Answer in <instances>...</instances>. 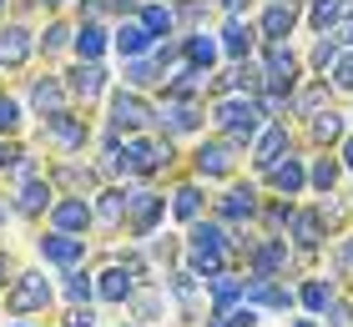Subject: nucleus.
I'll list each match as a JSON object with an SVG mask.
<instances>
[{
  "mask_svg": "<svg viewBox=\"0 0 353 327\" xmlns=\"http://www.w3.org/2000/svg\"><path fill=\"white\" fill-rule=\"evenodd\" d=\"M207 121H212L217 136H228L237 151H252V141H258V131L268 126V111L258 96H217V101H207Z\"/></svg>",
  "mask_w": 353,
  "mask_h": 327,
  "instance_id": "1",
  "label": "nucleus"
},
{
  "mask_svg": "<svg viewBox=\"0 0 353 327\" xmlns=\"http://www.w3.org/2000/svg\"><path fill=\"white\" fill-rule=\"evenodd\" d=\"M157 121H162V101H152V91H132V86L106 91L101 126H117L121 136H137V131H157Z\"/></svg>",
  "mask_w": 353,
  "mask_h": 327,
  "instance_id": "2",
  "label": "nucleus"
},
{
  "mask_svg": "<svg viewBox=\"0 0 353 327\" xmlns=\"http://www.w3.org/2000/svg\"><path fill=\"white\" fill-rule=\"evenodd\" d=\"M56 302H61V292L46 282L41 267H21L15 282L0 292V313L6 317H41V313H51Z\"/></svg>",
  "mask_w": 353,
  "mask_h": 327,
  "instance_id": "3",
  "label": "nucleus"
},
{
  "mask_svg": "<svg viewBox=\"0 0 353 327\" xmlns=\"http://www.w3.org/2000/svg\"><path fill=\"white\" fill-rule=\"evenodd\" d=\"M41 146H51L56 156H86L91 151V141H96V126L81 106H66V111H56V116H46L41 121Z\"/></svg>",
  "mask_w": 353,
  "mask_h": 327,
  "instance_id": "4",
  "label": "nucleus"
},
{
  "mask_svg": "<svg viewBox=\"0 0 353 327\" xmlns=\"http://www.w3.org/2000/svg\"><path fill=\"white\" fill-rule=\"evenodd\" d=\"M172 217L167 191H157V182H132V207H126V242H147L162 232V222Z\"/></svg>",
  "mask_w": 353,
  "mask_h": 327,
  "instance_id": "5",
  "label": "nucleus"
},
{
  "mask_svg": "<svg viewBox=\"0 0 353 327\" xmlns=\"http://www.w3.org/2000/svg\"><path fill=\"white\" fill-rule=\"evenodd\" d=\"M30 247H36V257L46 262V267H56V272H71V267H86L91 262V237L56 232V226H41Z\"/></svg>",
  "mask_w": 353,
  "mask_h": 327,
  "instance_id": "6",
  "label": "nucleus"
},
{
  "mask_svg": "<svg viewBox=\"0 0 353 327\" xmlns=\"http://www.w3.org/2000/svg\"><path fill=\"white\" fill-rule=\"evenodd\" d=\"M237 146L228 141V136H207V141H197L192 146V176H197V182H232L237 176Z\"/></svg>",
  "mask_w": 353,
  "mask_h": 327,
  "instance_id": "7",
  "label": "nucleus"
},
{
  "mask_svg": "<svg viewBox=\"0 0 353 327\" xmlns=\"http://www.w3.org/2000/svg\"><path fill=\"white\" fill-rule=\"evenodd\" d=\"M21 96H26V106H30V116H36V121H46V116H56V111L76 106V101H71V86H66V76H61V71L26 76V81H21Z\"/></svg>",
  "mask_w": 353,
  "mask_h": 327,
  "instance_id": "8",
  "label": "nucleus"
},
{
  "mask_svg": "<svg viewBox=\"0 0 353 327\" xmlns=\"http://www.w3.org/2000/svg\"><path fill=\"white\" fill-rule=\"evenodd\" d=\"M10 196H15V217H21V222L46 226V217H51V207H56L61 187L51 182V171H41V176H30V182L10 187Z\"/></svg>",
  "mask_w": 353,
  "mask_h": 327,
  "instance_id": "9",
  "label": "nucleus"
},
{
  "mask_svg": "<svg viewBox=\"0 0 353 327\" xmlns=\"http://www.w3.org/2000/svg\"><path fill=\"white\" fill-rule=\"evenodd\" d=\"M36 61V25L30 21H0V71L6 76H21L26 65Z\"/></svg>",
  "mask_w": 353,
  "mask_h": 327,
  "instance_id": "10",
  "label": "nucleus"
},
{
  "mask_svg": "<svg viewBox=\"0 0 353 327\" xmlns=\"http://www.w3.org/2000/svg\"><path fill=\"white\" fill-rule=\"evenodd\" d=\"M61 76H66L71 101H76V106H96V101H106V91H111V71H106V61H76V56H71V65H66Z\"/></svg>",
  "mask_w": 353,
  "mask_h": 327,
  "instance_id": "11",
  "label": "nucleus"
},
{
  "mask_svg": "<svg viewBox=\"0 0 353 327\" xmlns=\"http://www.w3.org/2000/svg\"><path fill=\"white\" fill-rule=\"evenodd\" d=\"M51 182L61 187V191H76V196H96L106 187V176H101V167H96V156L86 161V156H56L51 167Z\"/></svg>",
  "mask_w": 353,
  "mask_h": 327,
  "instance_id": "12",
  "label": "nucleus"
},
{
  "mask_svg": "<svg viewBox=\"0 0 353 327\" xmlns=\"http://www.w3.org/2000/svg\"><path fill=\"white\" fill-rule=\"evenodd\" d=\"M243 252H248V272H258V277H283L288 262H293V242H288L283 232H268V237H258V242H243Z\"/></svg>",
  "mask_w": 353,
  "mask_h": 327,
  "instance_id": "13",
  "label": "nucleus"
},
{
  "mask_svg": "<svg viewBox=\"0 0 353 327\" xmlns=\"http://www.w3.org/2000/svg\"><path fill=\"white\" fill-rule=\"evenodd\" d=\"M46 226L86 237V232H96V202H91V196H76V191H61L56 207H51V217H46Z\"/></svg>",
  "mask_w": 353,
  "mask_h": 327,
  "instance_id": "14",
  "label": "nucleus"
},
{
  "mask_svg": "<svg viewBox=\"0 0 353 327\" xmlns=\"http://www.w3.org/2000/svg\"><path fill=\"white\" fill-rule=\"evenodd\" d=\"M258 207H263V196H258V187H252V182H228V191L212 202V217H222L228 226L243 232V222L258 217Z\"/></svg>",
  "mask_w": 353,
  "mask_h": 327,
  "instance_id": "15",
  "label": "nucleus"
},
{
  "mask_svg": "<svg viewBox=\"0 0 353 327\" xmlns=\"http://www.w3.org/2000/svg\"><path fill=\"white\" fill-rule=\"evenodd\" d=\"M91 202H96V226L121 237L126 232V207H132V182H106Z\"/></svg>",
  "mask_w": 353,
  "mask_h": 327,
  "instance_id": "16",
  "label": "nucleus"
},
{
  "mask_svg": "<svg viewBox=\"0 0 353 327\" xmlns=\"http://www.w3.org/2000/svg\"><path fill=\"white\" fill-rule=\"evenodd\" d=\"M243 302H248V307H258V313H288V307L298 302V292H293V287H283L278 277H258V272H248V277H243Z\"/></svg>",
  "mask_w": 353,
  "mask_h": 327,
  "instance_id": "17",
  "label": "nucleus"
},
{
  "mask_svg": "<svg viewBox=\"0 0 353 327\" xmlns=\"http://www.w3.org/2000/svg\"><path fill=\"white\" fill-rule=\"evenodd\" d=\"M263 187H268L272 196H303V191H308V161L293 156V151H283V156L263 171Z\"/></svg>",
  "mask_w": 353,
  "mask_h": 327,
  "instance_id": "18",
  "label": "nucleus"
},
{
  "mask_svg": "<svg viewBox=\"0 0 353 327\" xmlns=\"http://www.w3.org/2000/svg\"><path fill=\"white\" fill-rule=\"evenodd\" d=\"M217 41H222V56L228 61H248V56H258V21H248V15H222V30H217Z\"/></svg>",
  "mask_w": 353,
  "mask_h": 327,
  "instance_id": "19",
  "label": "nucleus"
},
{
  "mask_svg": "<svg viewBox=\"0 0 353 327\" xmlns=\"http://www.w3.org/2000/svg\"><path fill=\"white\" fill-rule=\"evenodd\" d=\"M207 126V101H162V121H157V131L162 136H197V131Z\"/></svg>",
  "mask_w": 353,
  "mask_h": 327,
  "instance_id": "20",
  "label": "nucleus"
},
{
  "mask_svg": "<svg viewBox=\"0 0 353 327\" xmlns=\"http://www.w3.org/2000/svg\"><path fill=\"white\" fill-rule=\"evenodd\" d=\"M132 292H137V277L126 272L117 257L96 267V302H101V307H126V302H132Z\"/></svg>",
  "mask_w": 353,
  "mask_h": 327,
  "instance_id": "21",
  "label": "nucleus"
},
{
  "mask_svg": "<svg viewBox=\"0 0 353 327\" xmlns=\"http://www.w3.org/2000/svg\"><path fill=\"white\" fill-rule=\"evenodd\" d=\"M71 41H76V15H46V25L36 30V56L61 61L71 56Z\"/></svg>",
  "mask_w": 353,
  "mask_h": 327,
  "instance_id": "22",
  "label": "nucleus"
},
{
  "mask_svg": "<svg viewBox=\"0 0 353 327\" xmlns=\"http://www.w3.org/2000/svg\"><path fill=\"white\" fill-rule=\"evenodd\" d=\"M298 21H303L298 0H268V6L258 10V36L263 41H288L298 30Z\"/></svg>",
  "mask_w": 353,
  "mask_h": 327,
  "instance_id": "23",
  "label": "nucleus"
},
{
  "mask_svg": "<svg viewBox=\"0 0 353 327\" xmlns=\"http://www.w3.org/2000/svg\"><path fill=\"white\" fill-rule=\"evenodd\" d=\"M328 237L323 217H318V207H293L288 211V242H293V252H318Z\"/></svg>",
  "mask_w": 353,
  "mask_h": 327,
  "instance_id": "24",
  "label": "nucleus"
},
{
  "mask_svg": "<svg viewBox=\"0 0 353 327\" xmlns=\"http://www.w3.org/2000/svg\"><path fill=\"white\" fill-rule=\"evenodd\" d=\"M152 45H157V36L137 21V15H132V21H117V25H111V56H117V61L152 56Z\"/></svg>",
  "mask_w": 353,
  "mask_h": 327,
  "instance_id": "25",
  "label": "nucleus"
},
{
  "mask_svg": "<svg viewBox=\"0 0 353 327\" xmlns=\"http://www.w3.org/2000/svg\"><path fill=\"white\" fill-rule=\"evenodd\" d=\"M167 297H172V292L162 287V277H157V282H137L132 302H126V313H132V322L152 327V322H162V317H167Z\"/></svg>",
  "mask_w": 353,
  "mask_h": 327,
  "instance_id": "26",
  "label": "nucleus"
},
{
  "mask_svg": "<svg viewBox=\"0 0 353 327\" xmlns=\"http://www.w3.org/2000/svg\"><path fill=\"white\" fill-rule=\"evenodd\" d=\"M71 56L76 61H106L111 56V21H76Z\"/></svg>",
  "mask_w": 353,
  "mask_h": 327,
  "instance_id": "27",
  "label": "nucleus"
},
{
  "mask_svg": "<svg viewBox=\"0 0 353 327\" xmlns=\"http://www.w3.org/2000/svg\"><path fill=\"white\" fill-rule=\"evenodd\" d=\"M182 51H187V65H202V71H217V65H228V56H222V41L212 36V30H182Z\"/></svg>",
  "mask_w": 353,
  "mask_h": 327,
  "instance_id": "28",
  "label": "nucleus"
},
{
  "mask_svg": "<svg viewBox=\"0 0 353 327\" xmlns=\"http://www.w3.org/2000/svg\"><path fill=\"white\" fill-rule=\"evenodd\" d=\"M207 292V313H232L237 302H243V272L228 267V272H217V277H207L202 282Z\"/></svg>",
  "mask_w": 353,
  "mask_h": 327,
  "instance_id": "29",
  "label": "nucleus"
},
{
  "mask_svg": "<svg viewBox=\"0 0 353 327\" xmlns=\"http://www.w3.org/2000/svg\"><path fill=\"white\" fill-rule=\"evenodd\" d=\"M167 202H172V222H182V226H192L197 217H207V191H202L197 176H192V182H176L167 191Z\"/></svg>",
  "mask_w": 353,
  "mask_h": 327,
  "instance_id": "30",
  "label": "nucleus"
},
{
  "mask_svg": "<svg viewBox=\"0 0 353 327\" xmlns=\"http://www.w3.org/2000/svg\"><path fill=\"white\" fill-rule=\"evenodd\" d=\"M172 71L157 56H132V61H121V86H132V91H162V81Z\"/></svg>",
  "mask_w": 353,
  "mask_h": 327,
  "instance_id": "31",
  "label": "nucleus"
},
{
  "mask_svg": "<svg viewBox=\"0 0 353 327\" xmlns=\"http://www.w3.org/2000/svg\"><path fill=\"white\" fill-rule=\"evenodd\" d=\"M283 151H288V121H278V116H272V121L258 131L252 151H248V156H252V167H258V176H263V171H268V167H272V161H278Z\"/></svg>",
  "mask_w": 353,
  "mask_h": 327,
  "instance_id": "32",
  "label": "nucleus"
},
{
  "mask_svg": "<svg viewBox=\"0 0 353 327\" xmlns=\"http://www.w3.org/2000/svg\"><path fill=\"white\" fill-rule=\"evenodd\" d=\"M137 21L147 25L157 41H167V36H182V25H176V10H172V0H147V6L137 10Z\"/></svg>",
  "mask_w": 353,
  "mask_h": 327,
  "instance_id": "33",
  "label": "nucleus"
},
{
  "mask_svg": "<svg viewBox=\"0 0 353 327\" xmlns=\"http://www.w3.org/2000/svg\"><path fill=\"white\" fill-rule=\"evenodd\" d=\"M348 6L353 0H308V10H303V21H308V30L313 36H328L333 25L348 15Z\"/></svg>",
  "mask_w": 353,
  "mask_h": 327,
  "instance_id": "34",
  "label": "nucleus"
},
{
  "mask_svg": "<svg viewBox=\"0 0 353 327\" xmlns=\"http://www.w3.org/2000/svg\"><path fill=\"white\" fill-rule=\"evenodd\" d=\"M333 297H339V287H333V277H308V282L298 287V307H303V313H313V317H323Z\"/></svg>",
  "mask_w": 353,
  "mask_h": 327,
  "instance_id": "35",
  "label": "nucleus"
},
{
  "mask_svg": "<svg viewBox=\"0 0 353 327\" xmlns=\"http://www.w3.org/2000/svg\"><path fill=\"white\" fill-rule=\"evenodd\" d=\"M26 121H30V106L21 91H0V136H26Z\"/></svg>",
  "mask_w": 353,
  "mask_h": 327,
  "instance_id": "36",
  "label": "nucleus"
},
{
  "mask_svg": "<svg viewBox=\"0 0 353 327\" xmlns=\"http://www.w3.org/2000/svg\"><path fill=\"white\" fill-rule=\"evenodd\" d=\"M61 302H96V272L91 267H71L61 272Z\"/></svg>",
  "mask_w": 353,
  "mask_h": 327,
  "instance_id": "37",
  "label": "nucleus"
},
{
  "mask_svg": "<svg viewBox=\"0 0 353 327\" xmlns=\"http://www.w3.org/2000/svg\"><path fill=\"white\" fill-rule=\"evenodd\" d=\"M141 247H147V257L157 262V267H176V262L187 257V242H182V237H167V232L147 237V242H141Z\"/></svg>",
  "mask_w": 353,
  "mask_h": 327,
  "instance_id": "38",
  "label": "nucleus"
},
{
  "mask_svg": "<svg viewBox=\"0 0 353 327\" xmlns=\"http://www.w3.org/2000/svg\"><path fill=\"white\" fill-rule=\"evenodd\" d=\"M258 61H263V71H288V76H298V56H293V45H288V41H263V45H258Z\"/></svg>",
  "mask_w": 353,
  "mask_h": 327,
  "instance_id": "39",
  "label": "nucleus"
},
{
  "mask_svg": "<svg viewBox=\"0 0 353 327\" xmlns=\"http://www.w3.org/2000/svg\"><path fill=\"white\" fill-rule=\"evenodd\" d=\"M308 131H313L318 146H339V141L348 136V126H343L339 111H318V116H308Z\"/></svg>",
  "mask_w": 353,
  "mask_h": 327,
  "instance_id": "40",
  "label": "nucleus"
},
{
  "mask_svg": "<svg viewBox=\"0 0 353 327\" xmlns=\"http://www.w3.org/2000/svg\"><path fill=\"white\" fill-rule=\"evenodd\" d=\"M339 56H343V41L333 36H313V56H308V65H313V76H328L333 65H339Z\"/></svg>",
  "mask_w": 353,
  "mask_h": 327,
  "instance_id": "41",
  "label": "nucleus"
},
{
  "mask_svg": "<svg viewBox=\"0 0 353 327\" xmlns=\"http://www.w3.org/2000/svg\"><path fill=\"white\" fill-rule=\"evenodd\" d=\"M328 96H333L328 76H318L308 91H298V96H293V111H298V116H318V111H328Z\"/></svg>",
  "mask_w": 353,
  "mask_h": 327,
  "instance_id": "42",
  "label": "nucleus"
},
{
  "mask_svg": "<svg viewBox=\"0 0 353 327\" xmlns=\"http://www.w3.org/2000/svg\"><path fill=\"white\" fill-rule=\"evenodd\" d=\"M339 176H343V161H333V156H318L313 167H308V187H313L318 196H333Z\"/></svg>",
  "mask_w": 353,
  "mask_h": 327,
  "instance_id": "43",
  "label": "nucleus"
},
{
  "mask_svg": "<svg viewBox=\"0 0 353 327\" xmlns=\"http://www.w3.org/2000/svg\"><path fill=\"white\" fill-rule=\"evenodd\" d=\"M212 0H172V10H176V25L182 30H202V15Z\"/></svg>",
  "mask_w": 353,
  "mask_h": 327,
  "instance_id": "44",
  "label": "nucleus"
},
{
  "mask_svg": "<svg viewBox=\"0 0 353 327\" xmlns=\"http://www.w3.org/2000/svg\"><path fill=\"white\" fill-rule=\"evenodd\" d=\"M56 327H101V322H96V302H66Z\"/></svg>",
  "mask_w": 353,
  "mask_h": 327,
  "instance_id": "45",
  "label": "nucleus"
},
{
  "mask_svg": "<svg viewBox=\"0 0 353 327\" xmlns=\"http://www.w3.org/2000/svg\"><path fill=\"white\" fill-rule=\"evenodd\" d=\"M41 171H46V161H41L36 151H26V156L6 171V182H0V187H21V182H30V176H41Z\"/></svg>",
  "mask_w": 353,
  "mask_h": 327,
  "instance_id": "46",
  "label": "nucleus"
},
{
  "mask_svg": "<svg viewBox=\"0 0 353 327\" xmlns=\"http://www.w3.org/2000/svg\"><path fill=\"white\" fill-rule=\"evenodd\" d=\"M30 151V146H26V136H0V182H6V171L15 167V161H21Z\"/></svg>",
  "mask_w": 353,
  "mask_h": 327,
  "instance_id": "47",
  "label": "nucleus"
},
{
  "mask_svg": "<svg viewBox=\"0 0 353 327\" xmlns=\"http://www.w3.org/2000/svg\"><path fill=\"white\" fill-rule=\"evenodd\" d=\"M333 91H353V51L343 45V56H339V65H333Z\"/></svg>",
  "mask_w": 353,
  "mask_h": 327,
  "instance_id": "48",
  "label": "nucleus"
},
{
  "mask_svg": "<svg viewBox=\"0 0 353 327\" xmlns=\"http://www.w3.org/2000/svg\"><path fill=\"white\" fill-rule=\"evenodd\" d=\"M323 327H353V302L333 297V302H328V313H323Z\"/></svg>",
  "mask_w": 353,
  "mask_h": 327,
  "instance_id": "49",
  "label": "nucleus"
},
{
  "mask_svg": "<svg viewBox=\"0 0 353 327\" xmlns=\"http://www.w3.org/2000/svg\"><path fill=\"white\" fill-rule=\"evenodd\" d=\"M333 272H339V277H353V237L339 242V252H333Z\"/></svg>",
  "mask_w": 353,
  "mask_h": 327,
  "instance_id": "50",
  "label": "nucleus"
},
{
  "mask_svg": "<svg viewBox=\"0 0 353 327\" xmlns=\"http://www.w3.org/2000/svg\"><path fill=\"white\" fill-rule=\"evenodd\" d=\"M15 272H21V262H15V252H10V247H0V292H6V287L15 282Z\"/></svg>",
  "mask_w": 353,
  "mask_h": 327,
  "instance_id": "51",
  "label": "nucleus"
},
{
  "mask_svg": "<svg viewBox=\"0 0 353 327\" xmlns=\"http://www.w3.org/2000/svg\"><path fill=\"white\" fill-rule=\"evenodd\" d=\"M10 222H21L15 217V196H10V187H0V232H6Z\"/></svg>",
  "mask_w": 353,
  "mask_h": 327,
  "instance_id": "52",
  "label": "nucleus"
},
{
  "mask_svg": "<svg viewBox=\"0 0 353 327\" xmlns=\"http://www.w3.org/2000/svg\"><path fill=\"white\" fill-rule=\"evenodd\" d=\"M333 36H339V41L348 45V51H353V10L343 15V21H339V25H333Z\"/></svg>",
  "mask_w": 353,
  "mask_h": 327,
  "instance_id": "53",
  "label": "nucleus"
},
{
  "mask_svg": "<svg viewBox=\"0 0 353 327\" xmlns=\"http://www.w3.org/2000/svg\"><path fill=\"white\" fill-rule=\"evenodd\" d=\"M212 6H217L222 15H248V6H252V0H212Z\"/></svg>",
  "mask_w": 353,
  "mask_h": 327,
  "instance_id": "54",
  "label": "nucleus"
},
{
  "mask_svg": "<svg viewBox=\"0 0 353 327\" xmlns=\"http://www.w3.org/2000/svg\"><path fill=\"white\" fill-rule=\"evenodd\" d=\"M339 161H343V171H353V131L339 141Z\"/></svg>",
  "mask_w": 353,
  "mask_h": 327,
  "instance_id": "55",
  "label": "nucleus"
},
{
  "mask_svg": "<svg viewBox=\"0 0 353 327\" xmlns=\"http://www.w3.org/2000/svg\"><path fill=\"white\" fill-rule=\"evenodd\" d=\"M71 6H76V0H41V10H46V15H66Z\"/></svg>",
  "mask_w": 353,
  "mask_h": 327,
  "instance_id": "56",
  "label": "nucleus"
},
{
  "mask_svg": "<svg viewBox=\"0 0 353 327\" xmlns=\"http://www.w3.org/2000/svg\"><path fill=\"white\" fill-rule=\"evenodd\" d=\"M293 327H323V322H318V317H313V313H308V317H298V322H293Z\"/></svg>",
  "mask_w": 353,
  "mask_h": 327,
  "instance_id": "57",
  "label": "nucleus"
},
{
  "mask_svg": "<svg viewBox=\"0 0 353 327\" xmlns=\"http://www.w3.org/2000/svg\"><path fill=\"white\" fill-rule=\"evenodd\" d=\"M0 21H10V0H0Z\"/></svg>",
  "mask_w": 353,
  "mask_h": 327,
  "instance_id": "58",
  "label": "nucleus"
},
{
  "mask_svg": "<svg viewBox=\"0 0 353 327\" xmlns=\"http://www.w3.org/2000/svg\"><path fill=\"white\" fill-rule=\"evenodd\" d=\"M10 327H41V322H26V317H15V322H10Z\"/></svg>",
  "mask_w": 353,
  "mask_h": 327,
  "instance_id": "59",
  "label": "nucleus"
},
{
  "mask_svg": "<svg viewBox=\"0 0 353 327\" xmlns=\"http://www.w3.org/2000/svg\"><path fill=\"white\" fill-rule=\"evenodd\" d=\"M121 327H141V322H121Z\"/></svg>",
  "mask_w": 353,
  "mask_h": 327,
  "instance_id": "60",
  "label": "nucleus"
}]
</instances>
